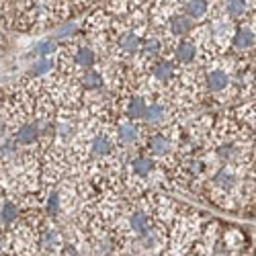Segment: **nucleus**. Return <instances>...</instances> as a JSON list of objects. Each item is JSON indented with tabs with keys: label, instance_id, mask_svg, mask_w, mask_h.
I'll return each instance as SVG.
<instances>
[{
	"label": "nucleus",
	"instance_id": "f257e3e1",
	"mask_svg": "<svg viewBox=\"0 0 256 256\" xmlns=\"http://www.w3.org/2000/svg\"><path fill=\"white\" fill-rule=\"evenodd\" d=\"M207 86H209L211 90H222V88H226V86H228V74H226L224 70H213V72H209V76H207Z\"/></svg>",
	"mask_w": 256,
	"mask_h": 256
},
{
	"label": "nucleus",
	"instance_id": "f03ea898",
	"mask_svg": "<svg viewBox=\"0 0 256 256\" xmlns=\"http://www.w3.org/2000/svg\"><path fill=\"white\" fill-rule=\"evenodd\" d=\"M148 111L150 109H148L142 98H134L130 102V106H127V115H130V119H144V117H148Z\"/></svg>",
	"mask_w": 256,
	"mask_h": 256
},
{
	"label": "nucleus",
	"instance_id": "7ed1b4c3",
	"mask_svg": "<svg viewBox=\"0 0 256 256\" xmlns=\"http://www.w3.org/2000/svg\"><path fill=\"white\" fill-rule=\"evenodd\" d=\"M132 228H134L136 234H140V236H146L148 228H150V220H148L144 213H134L132 216Z\"/></svg>",
	"mask_w": 256,
	"mask_h": 256
},
{
	"label": "nucleus",
	"instance_id": "20e7f679",
	"mask_svg": "<svg viewBox=\"0 0 256 256\" xmlns=\"http://www.w3.org/2000/svg\"><path fill=\"white\" fill-rule=\"evenodd\" d=\"M252 44H254V33H252V31H248V29L238 31V33H236V37H234V46L240 48V50H246V48H250Z\"/></svg>",
	"mask_w": 256,
	"mask_h": 256
},
{
	"label": "nucleus",
	"instance_id": "39448f33",
	"mask_svg": "<svg viewBox=\"0 0 256 256\" xmlns=\"http://www.w3.org/2000/svg\"><path fill=\"white\" fill-rule=\"evenodd\" d=\"M111 152V142L106 136H98L94 142H92V154L94 156H104Z\"/></svg>",
	"mask_w": 256,
	"mask_h": 256
},
{
	"label": "nucleus",
	"instance_id": "423d86ee",
	"mask_svg": "<svg viewBox=\"0 0 256 256\" xmlns=\"http://www.w3.org/2000/svg\"><path fill=\"white\" fill-rule=\"evenodd\" d=\"M16 140H18L20 144H31V142H35V140H37V127H35V125H23V127L18 130Z\"/></svg>",
	"mask_w": 256,
	"mask_h": 256
},
{
	"label": "nucleus",
	"instance_id": "0eeeda50",
	"mask_svg": "<svg viewBox=\"0 0 256 256\" xmlns=\"http://www.w3.org/2000/svg\"><path fill=\"white\" fill-rule=\"evenodd\" d=\"M148 146H150V152L152 154H158L160 156V154H164L168 150V140L164 136H154V138H150Z\"/></svg>",
	"mask_w": 256,
	"mask_h": 256
},
{
	"label": "nucleus",
	"instance_id": "6e6552de",
	"mask_svg": "<svg viewBox=\"0 0 256 256\" xmlns=\"http://www.w3.org/2000/svg\"><path fill=\"white\" fill-rule=\"evenodd\" d=\"M119 138L123 142H136L138 140V127L134 123H121L119 125Z\"/></svg>",
	"mask_w": 256,
	"mask_h": 256
},
{
	"label": "nucleus",
	"instance_id": "1a4fd4ad",
	"mask_svg": "<svg viewBox=\"0 0 256 256\" xmlns=\"http://www.w3.org/2000/svg\"><path fill=\"white\" fill-rule=\"evenodd\" d=\"M170 25H172V33H176V35H184L190 31V20L186 16H174L170 20Z\"/></svg>",
	"mask_w": 256,
	"mask_h": 256
},
{
	"label": "nucleus",
	"instance_id": "9d476101",
	"mask_svg": "<svg viewBox=\"0 0 256 256\" xmlns=\"http://www.w3.org/2000/svg\"><path fill=\"white\" fill-rule=\"evenodd\" d=\"M176 58H178L180 62H190V60H193V58H195V48H193V44H188V41L180 44L178 50H176Z\"/></svg>",
	"mask_w": 256,
	"mask_h": 256
},
{
	"label": "nucleus",
	"instance_id": "9b49d317",
	"mask_svg": "<svg viewBox=\"0 0 256 256\" xmlns=\"http://www.w3.org/2000/svg\"><path fill=\"white\" fill-rule=\"evenodd\" d=\"M76 60H78V64H80V66H84V68H90L92 64H94V54H92V50L82 48V50H78V54H76Z\"/></svg>",
	"mask_w": 256,
	"mask_h": 256
},
{
	"label": "nucleus",
	"instance_id": "f8f14e48",
	"mask_svg": "<svg viewBox=\"0 0 256 256\" xmlns=\"http://www.w3.org/2000/svg\"><path fill=\"white\" fill-rule=\"evenodd\" d=\"M132 166H134V170H136L138 174H148V172H150V170L154 168V164H152L150 158H136Z\"/></svg>",
	"mask_w": 256,
	"mask_h": 256
},
{
	"label": "nucleus",
	"instance_id": "ddd939ff",
	"mask_svg": "<svg viewBox=\"0 0 256 256\" xmlns=\"http://www.w3.org/2000/svg\"><path fill=\"white\" fill-rule=\"evenodd\" d=\"M121 46H123L125 52H136L138 46H140V39H138L136 33H127V35L121 37Z\"/></svg>",
	"mask_w": 256,
	"mask_h": 256
},
{
	"label": "nucleus",
	"instance_id": "4468645a",
	"mask_svg": "<svg viewBox=\"0 0 256 256\" xmlns=\"http://www.w3.org/2000/svg\"><path fill=\"white\" fill-rule=\"evenodd\" d=\"M184 10H186L188 16H201L207 10V2H197V0H195V2H186Z\"/></svg>",
	"mask_w": 256,
	"mask_h": 256
},
{
	"label": "nucleus",
	"instance_id": "2eb2a0df",
	"mask_svg": "<svg viewBox=\"0 0 256 256\" xmlns=\"http://www.w3.org/2000/svg\"><path fill=\"white\" fill-rule=\"evenodd\" d=\"M216 184L222 186V188H232L234 186V174L226 172V170H220L216 174Z\"/></svg>",
	"mask_w": 256,
	"mask_h": 256
},
{
	"label": "nucleus",
	"instance_id": "dca6fc26",
	"mask_svg": "<svg viewBox=\"0 0 256 256\" xmlns=\"http://www.w3.org/2000/svg\"><path fill=\"white\" fill-rule=\"evenodd\" d=\"M170 74H172V66H170L168 62H162V64H158V66L154 68V76L160 78V80H166Z\"/></svg>",
	"mask_w": 256,
	"mask_h": 256
},
{
	"label": "nucleus",
	"instance_id": "f3484780",
	"mask_svg": "<svg viewBox=\"0 0 256 256\" xmlns=\"http://www.w3.org/2000/svg\"><path fill=\"white\" fill-rule=\"evenodd\" d=\"M52 66H54V64H52L50 60L41 58L39 62H35V64H33V66H31V70H33V74H46L48 70H52Z\"/></svg>",
	"mask_w": 256,
	"mask_h": 256
},
{
	"label": "nucleus",
	"instance_id": "a211bd4d",
	"mask_svg": "<svg viewBox=\"0 0 256 256\" xmlns=\"http://www.w3.org/2000/svg\"><path fill=\"white\" fill-rule=\"evenodd\" d=\"M54 50H56V46H54V41H39V44L35 46V54H39V56H50V54H54Z\"/></svg>",
	"mask_w": 256,
	"mask_h": 256
},
{
	"label": "nucleus",
	"instance_id": "6ab92c4d",
	"mask_svg": "<svg viewBox=\"0 0 256 256\" xmlns=\"http://www.w3.org/2000/svg\"><path fill=\"white\" fill-rule=\"evenodd\" d=\"M148 119L154 121V123L162 121V119H164V106H162V104H152L150 111H148Z\"/></svg>",
	"mask_w": 256,
	"mask_h": 256
},
{
	"label": "nucleus",
	"instance_id": "aec40b11",
	"mask_svg": "<svg viewBox=\"0 0 256 256\" xmlns=\"http://www.w3.org/2000/svg\"><path fill=\"white\" fill-rule=\"evenodd\" d=\"M84 86H88V88H96L100 86V74L98 72H88L86 76H84Z\"/></svg>",
	"mask_w": 256,
	"mask_h": 256
},
{
	"label": "nucleus",
	"instance_id": "412c9836",
	"mask_svg": "<svg viewBox=\"0 0 256 256\" xmlns=\"http://www.w3.org/2000/svg\"><path fill=\"white\" fill-rule=\"evenodd\" d=\"M14 218H16V207H14L12 203H4V205H2V222L8 224V222H12Z\"/></svg>",
	"mask_w": 256,
	"mask_h": 256
},
{
	"label": "nucleus",
	"instance_id": "4be33fe9",
	"mask_svg": "<svg viewBox=\"0 0 256 256\" xmlns=\"http://www.w3.org/2000/svg\"><path fill=\"white\" fill-rule=\"evenodd\" d=\"M244 10H246V2H240V0L228 2V12H230V14H242Z\"/></svg>",
	"mask_w": 256,
	"mask_h": 256
},
{
	"label": "nucleus",
	"instance_id": "5701e85b",
	"mask_svg": "<svg viewBox=\"0 0 256 256\" xmlns=\"http://www.w3.org/2000/svg\"><path fill=\"white\" fill-rule=\"evenodd\" d=\"M158 50H160V46H158V41H156V39H148V41H146L144 54H148V56H156Z\"/></svg>",
	"mask_w": 256,
	"mask_h": 256
},
{
	"label": "nucleus",
	"instance_id": "b1692460",
	"mask_svg": "<svg viewBox=\"0 0 256 256\" xmlns=\"http://www.w3.org/2000/svg\"><path fill=\"white\" fill-rule=\"evenodd\" d=\"M44 244H46L48 248H52L54 244H58V232H54V230L46 232V234H44Z\"/></svg>",
	"mask_w": 256,
	"mask_h": 256
},
{
	"label": "nucleus",
	"instance_id": "393cba45",
	"mask_svg": "<svg viewBox=\"0 0 256 256\" xmlns=\"http://www.w3.org/2000/svg\"><path fill=\"white\" fill-rule=\"evenodd\" d=\"M58 207H60V199H58V195H54V197H50V203H48V211L52 213H58Z\"/></svg>",
	"mask_w": 256,
	"mask_h": 256
},
{
	"label": "nucleus",
	"instance_id": "a878e982",
	"mask_svg": "<svg viewBox=\"0 0 256 256\" xmlns=\"http://www.w3.org/2000/svg\"><path fill=\"white\" fill-rule=\"evenodd\" d=\"M218 154H220V158L228 160V158H232L234 154H236V150H234V148H230V146H228V148H222V150H220Z\"/></svg>",
	"mask_w": 256,
	"mask_h": 256
},
{
	"label": "nucleus",
	"instance_id": "bb28decb",
	"mask_svg": "<svg viewBox=\"0 0 256 256\" xmlns=\"http://www.w3.org/2000/svg\"><path fill=\"white\" fill-rule=\"evenodd\" d=\"M64 256H76V248H66V250H64Z\"/></svg>",
	"mask_w": 256,
	"mask_h": 256
}]
</instances>
